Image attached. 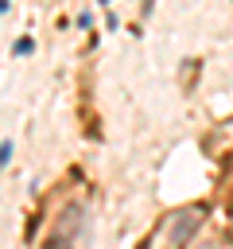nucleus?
Instances as JSON below:
<instances>
[{
  "instance_id": "1",
  "label": "nucleus",
  "mask_w": 233,
  "mask_h": 249,
  "mask_svg": "<svg viewBox=\"0 0 233 249\" xmlns=\"http://www.w3.org/2000/svg\"><path fill=\"white\" fill-rule=\"evenodd\" d=\"M23 54H35V39H31V35H19V39L12 43V58H23Z\"/></svg>"
},
{
  "instance_id": "2",
  "label": "nucleus",
  "mask_w": 233,
  "mask_h": 249,
  "mask_svg": "<svg viewBox=\"0 0 233 249\" xmlns=\"http://www.w3.org/2000/svg\"><path fill=\"white\" fill-rule=\"evenodd\" d=\"M194 230H198V218H186V222H179V226H175V241H183V237H190Z\"/></svg>"
},
{
  "instance_id": "3",
  "label": "nucleus",
  "mask_w": 233,
  "mask_h": 249,
  "mask_svg": "<svg viewBox=\"0 0 233 249\" xmlns=\"http://www.w3.org/2000/svg\"><path fill=\"white\" fill-rule=\"evenodd\" d=\"M8 160H12V140H4V144H0V167H4Z\"/></svg>"
},
{
  "instance_id": "4",
  "label": "nucleus",
  "mask_w": 233,
  "mask_h": 249,
  "mask_svg": "<svg viewBox=\"0 0 233 249\" xmlns=\"http://www.w3.org/2000/svg\"><path fill=\"white\" fill-rule=\"evenodd\" d=\"M8 8H12V0H0V16H8Z\"/></svg>"
},
{
  "instance_id": "5",
  "label": "nucleus",
  "mask_w": 233,
  "mask_h": 249,
  "mask_svg": "<svg viewBox=\"0 0 233 249\" xmlns=\"http://www.w3.org/2000/svg\"><path fill=\"white\" fill-rule=\"evenodd\" d=\"M97 4H109V0H97Z\"/></svg>"
}]
</instances>
